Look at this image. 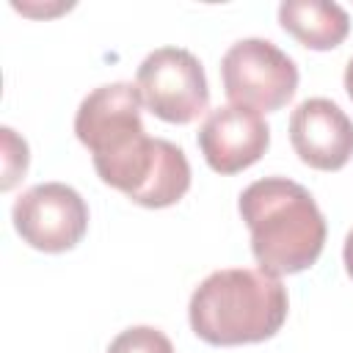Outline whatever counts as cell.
Returning a JSON list of instances; mask_svg holds the SVG:
<instances>
[{
	"mask_svg": "<svg viewBox=\"0 0 353 353\" xmlns=\"http://www.w3.org/2000/svg\"><path fill=\"white\" fill-rule=\"evenodd\" d=\"M290 141L309 168L339 171L353 157V121L336 102L312 97L292 110Z\"/></svg>",
	"mask_w": 353,
	"mask_h": 353,
	"instance_id": "obj_8",
	"label": "cell"
},
{
	"mask_svg": "<svg viewBox=\"0 0 353 353\" xmlns=\"http://www.w3.org/2000/svg\"><path fill=\"white\" fill-rule=\"evenodd\" d=\"M279 22L309 50H334L350 33L347 11L323 0H284L279 6Z\"/></svg>",
	"mask_w": 353,
	"mask_h": 353,
	"instance_id": "obj_9",
	"label": "cell"
},
{
	"mask_svg": "<svg viewBox=\"0 0 353 353\" xmlns=\"http://www.w3.org/2000/svg\"><path fill=\"white\" fill-rule=\"evenodd\" d=\"M342 256H345V270H347V276L353 279V229H350L347 237H345V251H342Z\"/></svg>",
	"mask_w": 353,
	"mask_h": 353,
	"instance_id": "obj_12",
	"label": "cell"
},
{
	"mask_svg": "<svg viewBox=\"0 0 353 353\" xmlns=\"http://www.w3.org/2000/svg\"><path fill=\"white\" fill-rule=\"evenodd\" d=\"M345 91H347V97L353 99V58H350L347 66H345Z\"/></svg>",
	"mask_w": 353,
	"mask_h": 353,
	"instance_id": "obj_13",
	"label": "cell"
},
{
	"mask_svg": "<svg viewBox=\"0 0 353 353\" xmlns=\"http://www.w3.org/2000/svg\"><path fill=\"white\" fill-rule=\"evenodd\" d=\"M17 234L36 251L61 254L74 248L88 229V207L83 196L63 182H41L28 188L11 210Z\"/></svg>",
	"mask_w": 353,
	"mask_h": 353,
	"instance_id": "obj_6",
	"label": "cell"
},
{
	"mask_svg": "<svg viewBox=\"0 0 353 353\" xmlns=\"http://www.w3.org/2000/svg\"><path fill=\"white\" fill-rule=\"evenodd\" d=\"M141 105L132 83L99 85L80 102L74 135L91 152L105 185L141 207L163 210L188 193L190 163L176 143L146 135Z\"/></svg>",
	"mask_w": 353,
	"mask_h": 353,
	"instance_id": "obj_1",
	"label": "cell"
},
{
	"mask_svg": "<svg viewBox=\"0 0 353 353\" xmlns=\"http://www.w3.org/2000/svg\"><path fill=\"white\" fill-rule=\"evenodd\" d=\"M287 290L279 276L251 268L210 273L190 295L188 317L199 339L218 347L276 336L287 320Z\"/></svg>",
	"mask_w": 353,
	"mask_h": 353,
	"instance_id": "obj_3",
	"label": "cell"
},
{
	"mask_svg": "<svg viewBox=\"0 0 353 353\" xmlns=\"http://www.w3.org/2000/svg\"><path fill=\"white\" fill-rule=\"evenodd\" d=\"M221 80L232 105L270 113L298 91V66L268 39H240L221 58Z\"/></svg>",
	"mask_w": 353,
	"mask_h": 353,
	"instance_id": "obj_4",
	"label": "cell"
},
{
	"mask_svg": "<svg viewBox=\"0 0 353 353\" xmlns=\"http://www.w3.org/2000/svg\"><path fill=\"white\" fill-rule=\"evenodd\" d=\"M237 207L251 232L259 270L292 276L312 268L323 254L325 218L303 185L287 176H265L240 193Z\"/></svg>",
	"mask_w": 353,
	"mask_h": 353,
	"instance_id": "obj_2",
	"label": "cell"
},
{
	"mask_svg": "<svg viewBox=\"0 0 353 353\" xmlns=\"http://www.w3.org/2000/svg\"><path fill=\"white\" fill-rule=\"evenodd\" d=\"M108 353H174V345L152 325H132L108 345Z\"/></svg>",
	"mask_w": 353,
	"mask_h": 353,
	"instance_id": "obj_10",
	"label": "cell"
},
{
	"mask_svg": "<svg viewBox=\"0 0 353 353\" xmlns=\"http://www.w3.org/2000/svg\"><path fill=\"white\" fill-rule=\"evenodd\" d=\"M199 149L218 174H237L254 165L270 146V127L262 113L243 105L215 108L199 127Z\"/></svg>",
	"mask_w": 353,
	"mask_h": 353,
	"instance_id": "obj_7",
	"label": "cell"
},
{
	"mask_svg": "<svg viewBox=\"0 0 353 353\" xmlns=\"http://www.w3.org/2000/svg\"><path fill=\"white\" fill-rule=\"evenodd\" d=\"M143 105L168 124H190L210 105V88L201 61L182 47L149 52L135 74Z\"/></svg>",
	"mask_w": 353,
	"mask_h": 353,
	"instance_id": "obj_5",
	"label": "cell"
},
{
	"mask_svg": "<svg viewBox=\"0 0 353 353\" xmlns=\"http://www.w3.org/2000/svg\"><path fill=\"white\" fill-rule=\"evenodd\" d=\"M0 135H3V182H0V188L11 190L19 182V176H25L30 157H28V143L11 127H3Z\"/></svg>",
	"mask_w": 353,
	"mask_h": 353,
	"instance_id": "obj_11",
	"label": "cell"
}]
</instances>
